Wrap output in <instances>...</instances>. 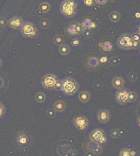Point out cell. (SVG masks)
Returning <instances> with one entry per match:
<instances>
[{"label": "cell", "mask_w": 140, "mask_h": 156, "mask_svg": "<svg viewBox=\"0 0 140 156\" xmlns=\"http://www.w3.org/2000/svg\"><path fill=\"white\" fill-rule=\"evenodd\" d=\"M2 64H3V62H2V59L0 58V68L2 67Z\"/></svg>", "instance_id": "7bdbcfd3"}, {"label": "cell", "mask_w": 140, "mask_h": 156, "mask_svg": "<svg viewBox=\"0 0 140 156\" xmlns=\"http://www.w3.org/2000/svg\"><path fill=\"white\" fill-rule=\"evenodd\" d=\"M64 30H65V33L67 36L69 37H72V36H75L76 35V32H75V30L74 25H73V22L71 23H69L68 25H66L64 28Z\"/></svg>", "instance_id": "d6986e66"}, {"label": "cell", "mask_w": 140, "mask_h": 156, "mask_svg": "<svg viewBox=\"0 0 140 156\" xmlns=\"http://www.w3.org/2000/svg\"><path fill=\"white\" fill-rule=\"evenodd\" d=\"M132 41L131 34L124 33L117 39V46L123 50H130L132 49Z\"/></svg>", "instance_id": "52a82bcc"}, {"label": "cell", "mask_w": 140, "mask_h": 156, "mask_svg": "<svg viewBox=\"0 0 140 156\" xmlns=\"http://www.w3.org/2000/svg\"><path fill=\"white\" fill-rule=\"evenodd\" d=\"M84 148L85 150V151L91 152L94 155H99L103 150L102 145H101L93 141L92 140H90V139H88L84 142Z\"/></svg>", "instance_id": "ba28073f"}, {"label": "cell", "mask_w": 140, "mask_h": 156, "mask_svg": "<svg viewBox=\"0 0 140 156\" xmlns=\"http://www.w3.org/2000/svg\"><path fill=\"white\" fill-rule=\"evenodd\" d=\"M83 35L85 36V38H90L93 35V32L91 30H84Z\"/></svg>", "instance_id": "74e56055"}, {"label": "cell", "mask_w": 140, "mask_h": 156, "mask_svg": "<svg viewBox=\"0 0 140 156\" xmlns=\"http://www.w3.org/2000/svg\"><path fill=\"white\" fill-rule=\"evenodd\" d=\"M82 27L84 30H90L93 29H95L97 27V24L93 21L91 18H85L81 22Z\"/></svg>", "instance_id": "9a60e30c"}, {"label": "cell", "mask_w": 140, "mask_h": 156, "mask_svg": "<svg viewBox=\"0 0 140 156\" xmlns=\"http://www.w3.org/2000/svg\"><path fill=\"white\" fill-rule=\"evenodd\" d=\"M79 85L74 78L67 77L61 80V91L66 96H73L79 91Z\"/></svg>", "instance_id": "6da1fadb"}, {"label": "cell", "mask_w": 140, "mask_h": 156, "mask_svg": "<svg viewBox=\"0 0 140 156\" xmlns=\"http://www.w3.org/2000/svg\"><path fill=\"white\" fill-rule=\"evenodd\" d=\"M138 96H137V93L134 91H129V102L130 103H134L137 100Z\"/></svg>", "instance_id": "83f0119b"}, {"label": "cell", "mask_w": 140, "mask_h": 156, "mask_svg": "<svg viewBox=\"0 0 140 156\" xmlns=\"http://www.w3.org/2000/svg\"><path fill=\"white\" fill-rule=\"evenodd\" d=\"M39 10L43 13H48L51 10V5L48 2H42L39 5Z\"/></svg>", "instance_id": "7402d4cb"}, {"label": "cell", "mask_w": 140, "mask_h": 156, "mask_svg": "<svg viewBox=\"0 0 140 156\" xmlns=\"http://www.w3.org/2000/svg\"><path fill=\"white\" fill-rule=\"evenodd\" d=\"M88 139L98 143L101 145H105L107 141V137L105 131L101 128H96L91 131L88 136Z\"/></svg>", "instance_id": "277c9868"}, {"label": "cell", "mask_w": 140, "mask_h": 156, "mask_svg": "<svg viewBox=\"0 0 140 156\" xmlns=\"http://www.w3.org/2000/svg\"><path fill=\"white\" fill-rule=\"evenodd\" d=\"M72 123L75 127L79 131L86 130L89 126V121L84 115H76L72 119Z\"/></svg>", "instance_id": "8992f818"}, {"label": "cell", "mask_w": 140, "mask_h": 156, "mask_svg": "<svg viewBox=\"0 0 140 156\" xmlns=\"http://www.w3.org/2000/svg\"><path fill=\"white\" fill-rule=\"evenodd\" d=\"M84 156H85V155H84Z\"/></svg>", "instance_id": "bcb514c9"}, {"label": "cell", "mask_w": 140, "mask_h": 156, "mask_svg": "<svg viewBox=\"0 0 140 156\" xmlns=\"http://www.w3.org/2000/svg\"><path fill=\"white\" fill-rule=\"evenodd\" d=\"M35 100L38 102V103H40V104H42V103H44V101L46 100V95L43 93V92H38V93H36L35 94Z\"/></svg>", "instance_id": "484cf974"}, {"label": "cell", "mask_w": 140, "mask_h": 156, "mask_svg": "<svg viewBox=\"0 0 140 156\" xmlns=\"http://www.w3.org/2000/svg\"><path fill=\"white\" fill-rule=\"evenodd\" d=\"M56 114H57V112H56V110L53 108H49V109H48V110L46 111V115H47L48 117H50V118L55 117Z\"/></svg>", "instance_id": "f546056e"}, {"label": "cell", "mask_w": 140, "mask_h": 156, "mask_svg": "<svg viewBox=\"0 0 140 156\" xmlns=\"http://www.w3.org/2000/svg\"><path fill=\"white\" fill-rule=\"evenodd\" d=\"M21 33L25 38L35 39L38 35V28L33 22H25L21 28Z\"/></svg>", "instance_id": "3957f363"}, {"label": "cell", "mask_w": 140, "mask_h": 156, "mask_svg": "<svg viewBox=\"0 0 140 156\" xmlns=\"http://www.w3.org/2000/svg\"><path fill=\"white\" fill-rule=\"evenodd\" d=\"M5 111H6L5 106L2 102H0V118H2V117L4 116Z\"/></svg>", "instance_id": "836d02e7"}, {"label": "cell", "mask_w": 140, "mask_h": 156, "mask_svg": "<svg viewBox=\"0 0 140 156\" xmlns=\"http://www.w3.org/2000/svg\"><path fill=\"white\" fill-rule=\"evenodd\" d=\"M68 154H69L70 156H76L77 155H78V152H77L76 150H75V149H71Z\"/></svg>", "instance_id": "ab89813d"}, {"label": "cell", "mask_w": 140, "mask_h": 156, "mask_svg": "<svg viewBox=\"0 0 140 156\" xmlns=\"http://www.w3.org/2000/svg\"><path fill=\"white\" fill-rule=\"evenodd\" d=\"M73 25H74L75 30V32H76V35H82L84 32V30L82 25H81V22H73Z\"/></svg>", "instance_id": "d4e9b609"}, {"label": "cell", "mask_w": 140, "mask_h": 156, "mask_svg": "<svg viewBox=\"0 0 140 156\" xmlns=\"http://www.w3.org/2000/svg\"><path fill=\"white\" fill-rule=\"evenodd\" d=\"M58 81V78L56 75L53 73H48L44 75L41 78V84L46 90H55V85Z\"/></svg>", "instance_id": "5b68a950"}, {"label": "cell", "mask_w": 140, "mask_h": 156, "mask_svg": "<svg viewBox=\"0 0 140 156\" xmlns=\"http://www.w3.org/2000/svg\"><path fill=\"white\" fill-rule=\"evenodd\" d=\"M115 99L116 102L120 105H126L129 102V91L126 89H120L116 92Z\"/></svg>", "instance_id": "30bf717a"}, {"label": "cell", "mask_w": 140, "mask_h": 156, "mask_svg": "<svg viewBox=\"0 0 140 156\" xmlns=\"http://www.w3.org/2000/svg\"><path fill=\"white\" fill-rule=\"evenodd\" d=\"M85 156H95L93 153H91V152H88V151H85Z\"/></svg>", "instance_id": "60d3db41"}, {"label": "cell", "mask_w": 140, "mask_h": 156, "mask_svg": "<svg viewBox=\"0 0 140 156\" xmlns=\"http://www.w3.org/2000/svg\"><path fill=\"white\" fill-rule=\"evenodd\" d=\"M100 49L104 53H110L113 49V44L109 40H104L98 44Z\"/></svg>", "instance_id": "2e32d148"}, {"label": "cell", "mask_w": 140, "mask_h": 156, "mask_svg": "<svg viewBox=\"0 0 140 156\" xmlns=\"http://www.w3.org/2000/svg\"><path fill=\"white\" fill-rule=\"evenodd\" d=\"M97 117L98 120L101 123L105 124L107 122H108L111 117V113L108 109H105V108H102L99 109L97 113Z\"/></svg>", "instance_id": "7c38bea8"}, {"label": "cell", "mask_w": 140, "mask_h": 156, "mask_svg": "<svg viewBox=\"0 0 140 156\" xmlns=\"http://www.w3.org/2000/svg\"><path fill=\"white\" fill-rule=\"evenodd\" d=\"M137 123H138V126L140 127V115L137 118Z\"/></svg>", "instance_id": "b9f144b4"}, {"label": "cell", "mask_w": 140, "mask_h": 156, "mask_svg": "<svg viewBox=\"0 0 140 156\" xmlns=\"http://www.w3.org/2000/svg\"><path fill=\"white\" fill-rule=\"evenodd\" d=\"M7 24H8V21L6 20V18L1 17L0 18V30H2L5 26H7Z\"/></svg>", "instance_id": "4dcf8cb0"}, {"label": "cell", "mask_w": 140, "mask_h": 156, "mask_svg": "<svg viewBox=\"0 0 140 156\" xmlns=\"http://www.w3.org/2000/svg\"><path fill=\"white\" fill-rule=\"evenodd\" d=\"M139 53H140V52H139Z\"/></svg>", "instance_id": "f6af8a7d"}, {"label": "cell", "mask_w": 140, "mask_h": 156, "mask_svg": "<svg viewBox=\"0 0 140 156\" xmlns=\"http://www.w3.org/2000/svg\"><path fill=\"white\" fill-rule=\"evenodd\" d=\"M53 108L56 110V112L62 113L66 110V104L63 100H57L53 105Z\"/></svg>", "instance_id": "ac0fdd59"}, {"label": "cell", "mask_w": 140, "mask_h": 156, "mask_svg": "<svg viewBox=\"0 0 140 156\" xmlns=\"http://www.w3.org/2000/svg\"><path fill=\"white\" fill-rule=\"evenodd\" d=\"M138 33H139L140 34V25L139 26V28H138Z\"/></svg>", "instance_id": "ee69618b"}, {"label": "cell", "mask_w": 140, "mask_h": 156, "mask_svg": "<svg viewBox=\"0 0 140 156\" xmlns=\"http://www.w3.org/2000/svg\"><path fill=\"white\" fill-rule=\"evenodd\" d=\"M125 79L120 77V76H116L114 77L113 79L111 80V85L112 87L116 89V90H120L123 89L125 86Z\"/></svg>", "instance_id": "5bb4252c"}, {"label": "cell", "mask_w": 140, "mask_h": 156, "mask_svg": "<svg viewBox=\"0 0 140 156\" xmlns=\"http://www.w3.org/2000/svg\"><path fill=\"white\" fill-rule=\"evenodd\" d=\"M107 0H94V4H96L98 6H104L107 4Z\"/></svg>", "instance_id": "d590c367"}, {"label": "cell", "mask_w": 140, "mask_h": 156, "mask_svg": "<svg viewBox=\"0 0 140 156\" xmlns=\"http://www.w3.org/2000/svg\"><path fill=\"white\" fill-rule=\"evenodd\" d=\"M85 67L90 71H96L101 66L100 58L96 54H90L85 59Z\"/></svg>", "instance_id": "9c48e42d"}, {"label": "cell", "mask_w": 140, "mask_h": 156, "mask_svg": "<svg viewBox=\"0 0 140 156\" xmlns=\"http://www.w3.org/2000/svg\"><path fill=\"white\" fill-rule=\"evenodd\" d=\"M70 51V46L66 44H62L61 45L58 46V52L59 53L62 55V56H66L67 54H69V53Z\"/></svg>", "instance_id": "ffe728a7"}, {"label": "cell", "mask_w": 140, "mask_h": 156, "mask_svg": "<svg viewBox=\"0 0 140 156\" xmlns=\"http://www.w3.org/2000/svg\"><path fill=\"white\" fill-rule=\"evenodd\" d=\"M53 42L55 45L60 46L62 44H64V42H65V38L61 35H54V37L53 38Z\"/></svg>", "instance_id": "cb8c5ba5"}, {"label": "cell", "mask_w": 140, "mask_h": 156, "mask_svg": "<svg viewBox=\"0 0 140 156\" xmlns=\"http://www.w3.org/2000/svg\"><path fill=\"white\" fill-rule=\"evenodd\" d=\"M84 4L87 7H93L94 5V0H82Z\"/></svg>", "instance_id": "e575fe53"}, {"label": "cell", "mask_w": 140, "mask_h": 156, "mask_svg": "<svg viewBox=\"0 0 140 156\" xmlns=\"http://www.w3.org/2000/svg\"><path fill=\"white\" fill-rule=\"evenodd\" d=\"M110 135L112 138H118L120 136V131L117 129V128H114L112 130H111Z\"/></svg>", "instance_id": "f1b7e54d"}, {"label": "cell", "mask_w": 140, "mask_h": 156, "mask_svg": "<svg viewBox=\"0 0 140 156\" xmlns=\"http://www.w3.org/2000/svg\"><path fill=\"white\" fill-rule=\"evenodd\" d=\"M78 99L83 104L88 103L90 100V99H91V94H90L89 91H80L79 93V95H78Z\"/></svg>", "instance_id": "e0dca14e"}, {"label": "cell", "mask_w": 140, "mask_h": 156, "mask_svg": "<svg viewBox=\"0 0 140 156\" xmlns=\"http://www.w3.org/2000/svg\"><path fill=\"white\" fill-rule=\"evenodd\" d=\"M140 47V42L138 41H132V49H137Z\"/></svg>", "instance_id": "8d00e7d4"}, {"label": "cell", "mask_w": 140, "mask_h": 156, "mask_svg": "<svg viewBox=\"0 0 140 156\" xmlns=\"http://www.w3.org/2000/svg\"><path fill=\"white\" fill-rule=\"evenodd\" d=\"M77 4L74 0H64L60 4V12L66 18H73L76 14Z\"/></svg>", "instance_id": "7a4b0ae2"}, {"label": "cell", "mask_w": 140, "mask_h": 156, "mask_svg": "<svg viewBox=\"0 0 140 156\" xmlns=\"http://www.w3.org/2000/svg\"><path fill=\"white\" fill-rule=\"evenodd\" d=\"M16 142L19 147L26 146L29 143V137L24 131H19L16 135Z\"/></svg>", "instance_id": "4fadbf2b"}, {"label": "cell", "mask_w": 140, "mask_h": 156, "mask_svg": "<svg viewBox=\"0 0 140 156\" xmlns=\"http://www.w3.org/2000/svg\"><path fill=\"white\" fill-rule=\"evenodd\" d=\"M70 44L73 47H77V46H79V44H80V40L78 38H74L70 41Z\"/></svg>", "instance_id": "1f68e13d"}, {"label": "cell", "mask_w": 140, "mask_h": 156, "mask_svg": "<svg viewBox=\"0 0 140 156\" xmlns=\"http://www.w3.org/2000/svg\"><path fill=\"white\" fill-rule=\"evenodd\" d=\"M39 25H40V28L45 30V29H48V27H49L50 22H49V20H48V18H41L40 20V22H39Z\"/></svg>", "instance_id": "4316f807"}, {"label": "cell", "mask_w": 140, "mask_h": 156, "mask_svg": "<svg viewBox=\"0 0 140 156\" xmlns=\"http://www.w3.org/2000/svg\"><path fill=\"white\" fill-rule=\"evenodd\" d=\"M24 23L25 22H24V20L22 17L14 16L8 21V26L13 30H17V29L22 28V26L24 25Z\"/></svg>", "instance_id": "8fae6325"}, {"label": "cell", "mask_w": 140, "mask_h": 156, "mask_svg": "<svg viewBox=\"0 0 140 156\" xmlns=\"http://www.w3.org/2000/svg\"><path fill=\"white\" fill-rule=\"evenodd\" d=\"M61 81L58 80L55 85V90H61Z\"/></svg>", "instance_id": "f35d334b"}, {"label": "cell", "mask_w": 140, "mask_h": 156, "mask_svg": "<svg viewBox=\"0 0 140 156\" xmlns=\"http://www.w3.org/2000/svg\"><path fill=\"white\" fill-rule=\"evenodd\" d=\"M131 38L132 40L134 41H138V42H140V34L138 33V32H135L134 34H131Z\"/></svg>", "instance_id": "d6a6232c"}, {"label": "cell", "mask_w": 140, "mask_h": 156, "mask_svg": "<svg viewBox=\"0 0 140 156\" xmlns=\"http://www.w3.org/2000/svg\"><path fill=\"white\" fill-rule=\"evenodd\" d=\"M109 18L111 22H118L120 19V13L117 11H112L109 14Z\"/></svg>", "instance_id": "603a6c76"}, {"label": "cell", "mask_w": 140, "mask_h": 156, "mask_svg": "<svg viewBox=\"0 0 140 156\" xmlns=\"http://www.w3.org/2000/svg\"><path fill=\"white\" fill-rule=\"evenodd\" d=\"M136 152L130 148H123L119 153V156H135Z\"/></svg>", "instance_id": "44dd1931"}]
</instances>
